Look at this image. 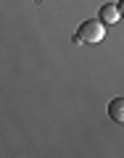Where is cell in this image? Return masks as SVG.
I'll return each instance as SVG.
<instances>
[{
    "instance_id": "cell-1",
    "label": "cell",
    "mask_w": 124,
    "mask_h": 158,
    "mask_svg": "<svg viewBox=\"0 0 124 158\" xmlns=\"http://www.w3.org/2000/svg\"><path fill=\"white\" fill-rule=\"evenodd\" d=\"M103 40H106V24L100 19H90V21L79 24L77 34H74V42L79 45H98Z\"/></svg>"
},
{
    "instance_id": "cell-4",
    "label": "cell",
    "mask_w": 124,
    "mask_h": 158,
    "mask_svg": "<svg viewBox=\"0 0 124 158\" xmlns=\"http://www.w3.org/2000/svg\"><path fill=\"white\" fill-rule=\"evenodd\" d=\"M116 8H119V13L124 16V0H119V3H116Z\"/></svg>"
},
{
    "instance_id": "cell-2",
    "label": "cell",
    "mask_w": 124,
    "mask_h": 158,
    "mask_svg": "<svg viewBox=\"0 0 124 158\" xmlns=\"http://www.w3.org/2000/svg\"><path fill=\"white\" fill-rule=\"evenodd\" d=\"M119 19H122V13H119V8L113 6V3H106V6H100V21L106 24V27H113Z\"/></svg>"
},
{
    "instance_id": "cell-3",
    "label": "cell",
    "mask_w": 124,
    "mask_h": 158,
    "mask_svg": "<svg viewBox=\"0 0 124 158\" xmlns=\"http://www.w3.org/2000/svg\"><path fill=\"white\" fill-rule=\"evenodd\" d=\"M108 116L113 121H119V124H124V98H113L108 103Z\"/></svg>"
}]
</instances>
